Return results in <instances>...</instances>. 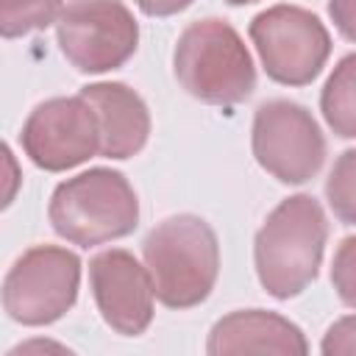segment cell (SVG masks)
I'll list each match as a JSON object with an SVG mask.
<instances>
[{
	"mask_svg": "<svg viewBox=\"0 0 356 356\" xmlns=\"http://www.w3.org/2000/svg\"><path fill=\"white\" fill-rule=\"evenodd\" d=\"M328 242V217L314 195L284 197L253 239L256 278L275 300L298 298L320 273Z\"/></svg>",
	"mask_w": 356,
	"mask_h": 356,
	"instance_id": "1",
	"label": "cell"
},
{
	"mask_svg": "<svg viewBox=\"0 0 356 356\" xmlns=\"http://www.w3.org/2000/svg\"><path fill=\"white\" fill-rule=\"evenodd\" d=\"M156 300L167 309L200 306L220 275V242L197 214H172L153 225L142 242Z\"/></svg>",
	"mask_w": 356,
	"mask_h": 356,
	"instance_id": "2",
	"label": "cell"
},
{
	"mask_svg": "<svg viewBox=\"0 0 356 356\" xmlns=\"http://www.w3.org/2000/svg\"><path fill=\"white\" fill-rule=\"evenodd\" d=\"M172 72L186 95L209 106H236L256 89V67L239 31L217 17L186 25L172 50Z\"/></svg>",
	"mask_w": 356,
	"mask_h": 356,
	"instance_id": "3",
	"label": "cell"
},
{
	"mask_svg": "<svg viewBox=\"0 0 356 356\" xmlns=\"http://www.w3.org/2000/svg\"><path fill=\"white\" fill-rule=\"evenodd\" d=\"M47 220L70 245L95 248L134 234L139 225V197L120 170L92 167L53 189Z\"/></svg>",
	"mask_w": 356,
	"mask_h": 356,
	"instance_id": "4",
	"label": "cell"
},
{
	"mask_svg": "<svg viewBox=\"0 0 356 356\" xmlns=\"http://www.w3.org/2000/svg\"><path fill=\"white\" fill-rule=\"evenodd\" d=\"M248 33L267 78L281 86L312 83L331 56V33L325 22L303 6H270L250 19Z\"/></svg>",
	"mask_w": 356,
	"mask_h": 356,
	"instance_id": "5",
	"label": "cell"
},
{
	"mask_svg": "<svg viewBox=\"0 0 356 356\" xmlns=\"http://www.w3.org/2000/svg\"><path fill=\"white\" fill-rule=\"evenodd\" d=\"M81 259L61 245L28 248L3 278V309L19 325H50L78 300Z\"/></svg>",
	"mask_w": 356,
	"mask_h": 356,
	"instance_id": "6",
	"label": "cell"
},
{
	"mask_svg": "<svg viewBox=\"0 0 356 356\" xmlns=\"http://www.w3.org/2000/svg\"><path fill=\"white\" fill-rule=\"evenodd\" d=\"M250 150L264 172L298 186L312 181L325 161V136L312 111L295 100H267L250 125Z\"/></svg>",
	"mask_w": 356,
	"mask_h": 356,
	"instance_id": "7",
	"label": "cell"
},
{
	"mask_svg": "<svg viewBox=\"0 0 356 356\" xmlns=\"http://www.w3.org/2000/svg\"><path fill=\"white\" fill-rule=\"evenodd\" d=\"M64 58L86 75L122 67L139 44V22L122 0H70L56 22Z\"/></svg>",
	"mask_w": 356,
	"mask_h": 356,
	"instance_id": "8",
	"label": "cell"
},
{
	"mask_svg": "<svg viewBox=\"0 0 356 356\" xmlns=\"http://www.w3.org/2000/svg\"><path fill=\"white\" fill-rule=\"evenodd\" d=\"M22 153L44 172H67L100 153L95 106L78 92L39 103L19 131Z\"/></svg>",
	"mask_w": 356,
	"mask_h": 356,
	"instance_id": "9",
	"label": "cell"
},
{
	"mask_svg": "<svg viewBox=\"0 0 356 356\" xmlns=\"http://www.w3.org/2000/svg\"><path fill=\"white\" fill-rule=\"evenodd\" d=\"M89 289L111 331L139 337L153 323V278L131 250L108 248L97 253L89 261Z\"/></svg>",
	"mask_w": 356,
	"mask_h": 356,
	"instance_id": "10",
	"label": "cell"
},
{
	"mask_svg": "<svg viewBox=\"0 0 356 356\" xmlns=\"http://www.w3.org/2000/svg\"><path fill=\"white\" fill-rule=\"evenodd\" d=\"M206 353H281V356H306V334L278 312L264 309H239L220 317L206 342Z\"/></svg>",
	"mask_w": 356,
	"mask_h": 356,
	"instance_id": "11",
	"label": "cell"
},
{
	"mask_svg": "<svg viewBox=\"0 0 356 356\" xmlns=\"http://www.w3.org/2000/svg\"><path fill=\"white\" fill-rule=\"evenodd\" d=\"M81 95L95 106L100 122V156L125 161L136 156L150 136V111L139 92L120 81L86 83Z\"/></svg>",
	"mask_w": 356,
	"mask_h": 356,
	"instance_id": "12",
	"label": "cell"
},
{
	"mask_svg": "<svg viewBox=\"0 0 356 356\" xmlns=\"http://www.w3.org/2000/svg\"><path fill=\"white\" fill-rule=\"evenodd\" d=\"M320 111L337 136L356 139V53H348L334 64L320 92Z\"/></svg>",
	"mask_w": 356,
	"mask_h": 356,
	"instance_id": "13",
	"label": "cell"
},
{
	"mask_svg": "<svg viewBox=\"0 0 356 356\" xmlns=\"http://www.w3.org/2000/svg\"><path fill=\"white\" fill-rule=\"evenodd\" d=\"M61 0H0V33L17 39L33 31H44L58 22Z\"/></svg>",
	"mask_w": 356,
	"mask_h": 356,
	"instance_id": "14",
	"label": "cell"
},
{
	"mask_svg": "<svg viewBox=\"0 0 356 356\" xmlns=\"http://www.w3.org/2000/svg\"><path fill=\"white\" fill-rule=\"evenodd\" d=\"M325 200L339 222L356 225V147L334 161L325 178Z\"/></svg>",
	"mask_w": 356,
	"mask_h": 356,
	"instance_id": "15",
	"label": "cell"
},
{
	"mask_svg": "<svg viewBox=\"0 0 356 356\" xmlns=\"http://www.w3.org/2000/svg\"><path fill=\"white\" fill-rule=\"evenodd\" d=\"M331 284L337 298L348 309H356V236H345L339 242L331 261Z\"/></svg>",
	"mask_w": 356,
	"mask_h": 356,
	"instance_id": "16",
	"label": "cell"
},
{
	"mask_svg": "<svg viewBox=\"0 0 356 356\" xmlns=\"http://www.w3.org/2000/svg\"><path fill=\"white\" fill-rule=\"evenodd\" d=\"M320 353L325 356H348L356 353V314H345L328 325L320 342Z\"/></svg>",
	"mask_w": 356,
	"mask_h": 356,
	"instance_id": "17",
	"label": "cell"
},
{
	"mask_svg": "<svg viewBox=\"0 0 356 356\" xmlns=\"http://www.w3.org/2000/svg\"><path fill=\"white\" fill-rule=\"evenodd\" d=\"M328 17L348 42H356V0H328Z\"/></svg>",
	"mask_w": 356,
	"mask_h": 356,
	"instance_id": "18",
	"label": "cell"
},
{
	"mask_svg": "<svg viewBox=\"0 0 356 356\" xmlns=\"http://www.w3.org/2000/svg\"><path fill=\"white\" fill-rule=\"evenodd\" d=\"M142 14L147 17H172L184 8H189L195 0H134Z\"/></svg>",
	"mask_w": 356,
	"mask_h": 356,
	"instance_id": "19",
	"label": "cell"
},
{
	"mask_svg": "<svg viewBox=\"0 0 356 356\" xmlns=\"http://www.w3.org/2000/svg\"><path fill=\"white\" fill-rule=\"evenodd\" d=\"M228 6H248V3H259V0H225Z\"/></svg>",
	"mask_w": 356,
	"mask_h": 356,
	"instance_id": "20",
	"label": "cell"
}]
</instances>
